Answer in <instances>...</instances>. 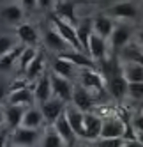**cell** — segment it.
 I'll return each instance as SVG.
<instances>
[{
	"instance_id": "obj_1",
	"label": "cell",
	"mask_w": 143,
	"mask_h": 147,
	"mask_svg": "<svg viewBox=\"0 0 143 147\" xmlns=\"http://www.w3.org/2000/svg\"><path fill=\"white\" fill-rule=\"evenodd\" d=\"M49 20H51V23H53V28L67 41L71 48H74L78 53H85L83 46L80 45V39H78V34H76V28H74V27H71L69 23L64 22V20H60L57 14H51V18H49ZM85 55H87V53H85Z\"/></svg>"
},
{
	"instance_id": "obj_2",
	"label": "cell",
	"mask_w": 143,
	"mask_h": 147,
	"mask_svg": "<svg viewBox=\"0 0 143 147\" xmlns=\"http://www.w3.org/2000/svg\"><path fill=\"white\" fill-rule=\"evenodd\" d=\"M126 133V124L120 119V115H115V117H106L103 119V129H101V138H124Z\"/></svg>"
},
{
	"instance_id": "obj_3",
	"label": "cell",
	"mask_w": 143,
	"mask_h": 147,
	"mask_svg": "<svg viewBox=\"0 0 143 147\" xmlns=\"http://www.w3.org/2000/svg\"><path fill=\"white\" fill-rule=\"evenodd\" d=\"M76 4L74 0H62V2H58L57 7H55V14L64 20L65 23H69L71 27H78V16H76Z\"/></svg>"
},
{
	"instance_id": "obj_4",
	"label": "cell",
	"mask_w": 143,
	"mask_h": 147,
	"mask_svg": "<svg viewBox=\"0 0 143 147\" xmlns=\"http://www.w3.org/2000/svg\"><path fill=\"white\" fill-rule=\"evenodd\" d=\"M49 78H51L53 94H57L58 99H62V101H73V90H74V87L71 85L69 80L58 76L57 73H51V75H49Z\"/></svg>"
},
{
	"instance_id": "obj_5",
	"label": "cell",
	"mask_w": 143,
	"mask_h": 147,
	"mask_svg": "<svg viewBox=\"0 0 143 147\" xmlns=\"http://www.w3.org/2000/svg\"><path fill=\"white\" fill-rule=\"evenodd\" d=\"M13 144L14 147H32L37 140V131L35 129H27L23 126L13 129Z\"/></svg>"
},
{
	"instance_id": "obj_6",
	"label": "cell",
	"mask_w": 143,
	"mask_h": 147,
	"mask_svg": "<svg viewBox=\"0 0 143 147\" xmlns=\"http://www.w3.org/2000/svg\"><path fill=\"white\" fill-rule=\"evenodd\" d=\"M41 112H43L46 122L55 124L57 119L65 112V108H64V101H62V99H49V101L43 103V107H41Z\"/></svg>"
},
{
	"instance_id": "obj_7",
	"label": "cell",
	"mask_w": 143,
	"mask_h": 147,
	"mask_svg": "<svg viewBox=\"0 0 143 147\" xmlns=\"http://www.w3.org/2000/svg\"><path fill=\"white\" fill-rule=\"evenodd\" d=\"M76 34H78V39H80V45L83 46L85 53L90 57L88 53V48H90V37L94 34V20H81L76 27Z\"/></svg>"
},
{
	"instance_id": "obj_8",
	"label": "cell",
	"mask_w": 143,
	"mask_h": 147,
	"mask_svg": "<svg viewBox=\"0 0 143 147\" xmlns=\"http://www.w3.org/2000/svg\"><path fill=\"white\" fill-rule=\"evenodd\" d=\"M73 101H74L76 108L80 112H87V110H90L92 107H94V98H92L90 90L85 89L83 85L74 87V90H73Z\"/></svg>"
},
{
	"instance_id": "obj_9",
	"label": "cell",
	"mask_w": 143,
	"mask_h": 147,
	"mask_svg": "<svg viewBox=\"0 0 143 147\" xmlns=\"http://www.w3.org/2000/svg\"><path fill=\"white\" fill-rule=\"evenodd\" d=\"M65 115H67V121L71 124V128H73L74 135L87 138V135H85V113L80 112L78 108H67Z\"/></svg>"
},
{
	"instance_id": "obj_10",
	"label": "cell",
	"mask_w": 143,
	"mask_h": 147,
	"mask_svg": "<svg viewBox=\"0 0 143 147\" xmlns=\"http://www.w3.org/2000/svg\"><path fill=\"white\" fill-rule=\"evenodd\" d=\"M101 129H103V119L97 115L85 113V135L88 140H99L101 138Z\"/></svg>"
},
{
	"instance_id": "obj_11",
	"label": "cell",
	"mask_w": 143,
	"mask_h": 147,
	"mask_svg": "<svg viewBox=\"0 0 143 147\" xmlns=\"http://www.w3.org/2000/svg\"><path fill=\"white\" fill-rule=\"evenodd\" d=\"M127 89H129V82L124 78V73L108 80V90H110L111 96L117 98V99L124 98L126 94H127Z\"/></svg>"
},
{
	"instance_id": "obj_12",
	"label": "cell",
	"mask_w": 143,
	"mask_h": 147,
	"mask_svg": "<svg viewBox=\"0 0 143 147\" xmlns=\"http://www.w3.org/2000/svg\"><path fill=\"white\" fill-rule=\"evenodd\" d=\"M53 128L57 129V133L62 136V140L65 142V144H73L74 142V138H76V135H74V131H73V128H71V124H69V121H67V115H65V112L60 115V117L57 119V122L53 124Z\"/></svg>"
},
{
	"instance_id": "obj_13",
	"label": "cell",
	"mask_w": 143,
	"mask_h": 147,
	"mask_svg": "<svg viewBox=\"0 0 143 147\" xmlns=\"http://www.w3.org/2000/svg\"><path fill=\"white\" fill-rule=\"evenodd\" d=\"M81 85H83L85 89H96V90L101 92L104 89V80H103V76H101L97 71L87 69V71L81 73Z\"/></svg>"
},
{
	"instance_id": "obj_14",
	"label": "cell",
	"mask_w": 143,
	"mask_h": 147,
	"mask_svg": "<svg viewBox=\"0 0 143 147\" xmlns=\"http://www.w3.org/2000/svg\"><path fill=\"white\" fill-rule=\"evenodd\" d=\"M88 53H90L92 59H96V60H104L106 59V39H103L101 36H97L94 32L92 37H90Z\"/></svg>"
},
{
	"instance_id": "obj_15",
	"label": "cell",
	"mask_w": 143,
	"mask_h": 147,
	"mask_svg": "<svg viewBox=\"0 0 143 147\" xmlns=\"http://www.w3.org/2000/svg\"><path fill=\"white\" fill-rule=\"evenodd\" d=\"M44 43H46L48 48H51V50H55V51H60V53H65V48L69 46V43L57 32L55 28H51V30H48V32H46Z\"/></svg>"
},
{
	"instance_id": "obj_16",
	"label": "cell",
	"mask_w": 143,
	"mask_h": 147,
	"mask_svg": "<svg viewBox=\"0 0 143 147\" xmlns=\"http://www.w3.org/2000/svg\"><path fill=\"white\" fill-rule=\"evenodd\" d=\"M25 108L23 107H16V105H9L7 110H5V121L9 124L11 129H16L21 126L23 122V117H25Z\"/></svg>"
},
{
	"instance_id": "obj_17",
	"label": "cell",
	"mask_w": 143,
	"mask_h": 147,
	"mask_svg": "<svg viewBox=\"0 0 143 147\" xmlns=\"http://www.w3.org/2000/svg\"><path fill=\"white\" fill-rule=\"evenodd\" d=\"M51 78H49V75H43L39 78L37 82V85H35V92H34V96L41 101V103H46L49 101V96H51Z\"/></svg>"
},
{
	"instance_id": "obj_18",
	"label": "cell",
	"mask_w": 143,
	"mask_h": 147,
	"mask_svg": "<svg viewBox=\"0 0 143 147\" xmlns=\"http://www.w3.org/2000/svg\"><path fill=\"white\" fill-rule=\"evenodd\" d=\"M113 30H115L113 22H111L110 18H106L104 14H101V16H97V18L94 20V32H96L97 36H101L103 39L111 37Z\"/></svg>"
},
{
	"instance_id": "obj_19",
	"label": "cell",
	"mask_w": 143,
	"mask_h": 147,
	"mask_svg": "<svg viewBox=\"0 0 143 147\" xmlns=\"http://www.w3.org/2000/svg\"><path fill=\"white\" fill-rule=\"evenodd\" d=\"M43 121H44L43 112L37 110V108H28L25 112V117H23L21 126H23V128H27V129H37L39 126L43 124Z\"/></svg>"
},
{
	"instance_id": "obj_20",
	"label": "cell",
	"mask_w": 143,
	"mask_h": 147,
	"mask_svg": "<svg viewBox=\"0 0 143 147\" xmlns=\"http://www.w3.org/2000/svg\"><path fill=\"white\" fill-rule=\"evenodd\" d=\"M32 98H34V94H32V90H30L28 87L7 94L9 105H16V107H25V105H30V103H32Z\"/></svg>"
},
{
	"instance_id": "obj_21",
	"label": "cell",
	"mask_w": 143,
	"mask_h": 147,
	"mask_svg": "<svg viewBox=\"0 0 143 147\" xmlns=\"http://www.w3.org/2000/svg\"><path fill=\"white\" fill-rule=\"evenodd\" d=\"M58 57H62V59H65V60H69V62H73V64H76V66H81V67H87V69H94L96 71V62H94V59H90L88 55H85V53H60Z\"/></svg>"
},
{
	"instance_id": "obj_22",
	"label": "cell",
	"mask_w": 143,
	"mask_h": 147,
	"mask_svg": "<svg viewBox=\"0 0 143 147\" xmlns=\"http://www.w3.org/2000/svg\"><path fill=\"white\" fill-rule=\"evenodd\" d=\"M53 73H57L58 76H62L65 80H71L73 78V73H74V64L62 59V57H57L53 62Z\"/></svg>"
},
{
	"instance_id": "obj_23",
	"label": "cell",
	"mask_w": 143,
	"mask_h": 147,
	"mask_svg": "<svg viewBox=\"0 0 143 147\" xmlns=\"http://www.w3.org/2000/svg\"><path fill=\"white\" fill-rule=\"evenodd\" d=\"M122 73H124V78L129 83H143V66L131 62L126 67H122Z\"/></svg>"
},
{
	"instance_id": "obj_24",
	"label": "cell",
	"mask_w": 143,
	"mask_h": 147,
	"mask_svg": "<svg viewBox=\"0 0 143 147\" xmlns=\"http://www.w3.org/2000/svg\"><path fill=\"white\" fill-rule=\"evenodd\" d=\"M18 37L21 39L25 45H37V39H39L37 30L28 23H23V25L18 27Z\"/></svg>"
},
{
	"instance_id": "obj_25",
	"label": "cell",
	"mask_w": 143,
	"mask_h": 147,
	"mask_svg": "<svg viewBox=\"0 0 143 147\" xmlns=\"http://www.w3.org/2000/svg\"><path fill=\"white\" fill-rule=\"evenodd\" d=\"M43 69H44V57H43V53H37V57L32 60V64H30L28 67H27V78L28 80H34V78H37V76H43Z\"/></svg>"
},
{
	"instance_id": "obj_26",
	"label": "cell",
	"mask_w": 143,
	"mask_h": 147,
	"mask_svg": "<svg viewBox=\"0 0 143 147\" xmlns=\"http://www.w3.org/2000/svg\"><path fill=\"white\" fill-rule=\"evenodd\" d=\"M110 13L113 16H117V18H134L136 16V7L131 2H122V4H118L115 7H111Z\"/></svg>"
},
{
	"instance_id": "obj_27",
	"label": "cell",
	"mask_w": 143,
	"mask_h": 147,
	"mask_svg": "<svg viewBox=\"0 0 143 147\" xmlns=\"http://www.w3.org/2000/svg\"><path fill=\"white\" fill-rule=\"evenodd\" d=\"M23 46H14L9 53H5L4 57H0V69H9L16 60H19V57H21L23 53Z\"/></svg>"
},
{
	"instance_id": "obj_28",
	"label": "cell",
	"mask_w": 143,
	"mask_h": 147,
	"mask_svg": "<svg viewBox=\"0 0 143 147\" xmlns=\"http://www.w3.org/2000/svg\"><path fill=\"white\" fill-rule=\"evenodd\" d=\"M43 147H64V140L62 136L57 133L55 128H48L43 138Z\"/></svg>"
},
{
	"instance_id": "obj_29",
	"label": "cell",
	"mask_w": 143,
	"mask_h": 147,
	"mask_svg": "<svg viewBox=\"0 0 143 147\" xmlns=\"http://www.w3.org/2000/svg\"><path fill=\"white\" fill-rule=\"evenodd\" d=\"M129 30L126 28V27H117L115 30H113V34H111V45H113L115 48H122L127 41H129Z\"/></svg>"
},
{
	"instance_id": "obj_30",
	"label": "cell",
	"mask_w": 143,
	"mask_h": 147,
	"mask_svg": "<svg viewBox=\"0 0 143 147\" xmlns=\"http://www.w3.org/2000/svg\"><path fill=\"white\" fill-rule=\"evenodd\" d=\"M2 16L9 23H18L19 20L23 18V9L19 5H7V7L2 9Z\"/></svg>"
},
{
	"instance_id": "obj_31",
	"label": "cell",
	"mask_w": 143,
	"mask_h": 147,
	"mask_svg": "<svg viewBox=\"0 0 143 147\" xmlns=\"http://www.w3.org/2000/svg\"><path fill=\"white\" fill-rule=\"evenodd\" d=\"M37 53L39 51H35L34 48H25L23 50V53H21V57H19V69H23V71H27V67L32 64V60L37 57Z\"/></svg>"
},
{
	"instance_id": "obj_32",
	"label": "cell",
	"mask_w": 143,
	"mask_h": 147,
	"mask_svg": "<svg viewBox=\"0 0 143 147\" xmlns=\"http://www.w3.org/2000/svg\"><path fill=\"white\" fill-rule=\"evenodd\" d=\"M124 57L129 59L132 64H138V66H143V53L141 51H138L136 48H127L124 51Z\"/></svg>"
},
{
	"instance_id": "obj_33",
	"label": "cell",
	"mask_w": 143,
	"mask_h": 147,
	"mask_svg": "<svg viewBox=\"0 0 143 147\" xmlns=\"http://www.w3.org/2000/svg\"><path fill=\"white\" fill-rule=\"evenodd\" d=\"M124 138H111V140H106V138H99L96 147H124Z\"/></svg>"
},
{
	"instance_id": "obj_34",
	"label": "cell",
	"mask_w": 143,
	"mask_h": 147,
	"mask_svg": "<svg viewBox=\"0 0 143 147\" xmlns=\"http://www.w3.org/2000/svg\"><path fill=\"white\" fill-rule=\"evenodd\" d=\"M14 48V43H13V39L11 37H7V36H0V57H4L5 53H9Z\"/></svg>"
},
{
	"instance_id": "obj_35",
	"label": "cell",
	"mask_w": 143,
	"mask_h": 147,
	"mask_svg": "<svg viewBox=\"0 0 143 147\" xmlns=\"http://www.w3.org/2000/svg\"><path fill=\"white\" fill-rule=\"evenodd\" d=\"M127 94L134 99H143V83H129Z\"/></svg>"
},
{
	"instance_id": "obj_36",
	"label": "cell",
	"mask_w": 143,
	"mask_h": 147,
	"mask_svg": "<svg viewBox=\"0 0 143 147\" xmlns=\"http://www.w3.org/2000/svg\"><path fill=\"white\" fill-rule=\"evenodd\" d=\"M27 87H28V85H27V82H25V80L14 82V83H11V87H9L7 94H9V92H14V90H21V89H27Z\"/></svg>"
},
{
	"instance_id": "obj_37",
	"label": "cell",
	"mask_w": 143,
	"mask_h": 147,
	"mask_svg": "<svg viewBox=\"0 0 143 147\" xmlns=\"http://www.w3.org/2000/svg\"><path fill=\"white\" fill-rule=\"evenodd\" d=\"M7 85H5V82L2 80V78H0V101H2L4 98H5V94H7Z\"/></svg>"
},
{
	"instance_id": "obj_38",
	"label": "cell",
	"mask_w": 143,
	"mask_h": 147,
	"mask_svg": "<svg viewBox=\"0 0 143 147\" xmlns=\"http://www.w3.org/2000/svg\"><path fill=\"white\" fill-rule=\"evenodd\" d=\"M134 128L138 129V133L143 131V115H138V117L134 119Z\"/></svg>"
},
{
	"instance_id": "obj_39",
	"label": "cell",
	"mask_w": 143,
	"mask_h": 147,
	"mask_svg": "<svg viewBox=\"0 0 143 147\" xmlns=\"http://www.w3.org/2000/svg\"><path fill=\"white\" fill-rule=\"evenodd\" d=\"M124 147H143V144L138 142V140H132V142H126Z\"/></svg>"
},
{
	"instance_id": "obj_40",
	"label": "cell",
	"mask_w": 143,
	"mask_h": 147,
	"mask_svg": "<svg viewBox=\"0 0 143 147\" xmlns=\"http://www.w3.org/2000/svg\"><path fill=\"white\" fill-rule=\"evenodd\" d=\"M23 5L28 7V9H32V7L37 5V0H23Z\"/></svg>"
},
{
	"instance_id": "obj_41",
	"label": "cell",
	"mask_w": 143,
	"mask_h": 147,
	"mask_svg": "<svg viewBox=\"0 0 143 147\" xmlns=\"http://www.w3.org/2000/svg\"><path fill=\"white\" fill-rule=\"evenodd\" d=\"M37 5H41V7H49L51 5V0H37Z\"/></svg>"
},
{
	"instance_id": "obj_42",
	"label": "cell",
	"mask_w": 143,
	"mask_h": 147,
	"mask_svg": "<svg viewBox=\"0 0 143 147\" xmlns=\"http://www.w3.org/2000/svg\"><path fill=\"white\" fill-rule=\"evenodd\" d=\"M4 121H5V112H4L2 108H0V126L4 124Z\"/></svg>"
},
{
	"instance_id": "obj_43",
	"label": "cell",
	"mask_w": 143,
	"mask_h": 147,
	"mask_svg": "<svg viewBox=\"0 0 143 147\" xmlns=\"http://www.w3.org/2000/svg\"><path fill=\"white\" fill-rule=\"evenodd\" d=\"M138 39H140V43L143 45V28L140 30V34H138Z\"/></svg>"
},
{
	"instance_id": "obj_44",
	"label": "cell",
	"mask_w": 143,
	"mask_h": 147,
	"mask_svg": "<svg viewBox=\"0 0 143 147\" xmlns=\"http://www.w3.org/2000/svg\"><path fill=\"white\" fill-rule=\"evenodd\" d=\"M138 142H141V144H143V131H140V133H138Z\"/></svg>"
},
{
	"instance_id": "obj_45",
	"label": "cell",
	"mask_w": 143,
	"mask_h": 147,
	"mask_svg": "<svg viewBox=\"0 0 143 147\" xmlns=\"http://www.w3.org/2000/svg\"><path fill=\"white\" fill-rule=\"evenodd\" d=\"M0 145H2V135H0Z\"/></svg>"
}]
</instances>
